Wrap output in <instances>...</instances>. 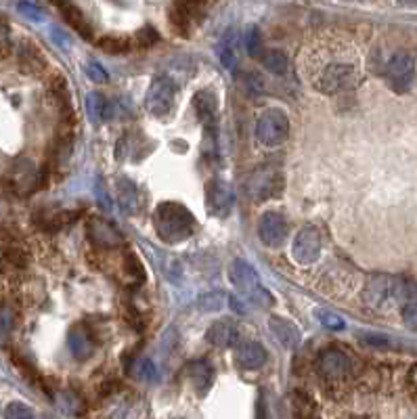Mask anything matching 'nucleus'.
<instances>
[{
    "label": "nucleus",
    "instance_id": "16",
    "mask_svg": "<svg viewBox=\"0 0 417 419\" xmlns=\"http://www.w3.org/2000/svg\"><path fill=\"white\" fill-rule=\"evenodd\" d=\"M235 360L243 369H260L266 363V350L258 342H241L235 348Z\"/></svg>",
    "mask_w": 417,
    "mask_h": 419
},
{
    "label": "nucleus",
    "instance_id": "18",
    "mask_svg": "<svg viewBox=\"0 0 417 419\" xmlns=\"http://www.w3.org/2000/svg\"><path fill=\"white\" fill-rule=\"evenodd\" d=\"M185 375H187L189 384L199 394H204L208 388L212 386V382H214V369L206 360H193V363H189L187 369H185Z\"/></svg>",
    "mask_w": 417,
    "mask_h": 419
},
{
    "label": "nucleus",
    "instance_id": "27",
    "mask_svg": "<svg viewBox=\"0 0 417 419\" xmlns=\"http://www.w3.org/2000/svg\"><path fill=\"white\" fill-rule=\"evenodd\" d=\"M225 302H226V296L223 293V291L204 293V296L197 300L199 311H204V313H216V311H221V308L225 306Z\"/></svg>",
    "mask_w": 417,
    "mask_h": 419
},
{
    "label": "nucleus",
    "instance_id": "2",
    "mask_svg": "<svg viewBox=\"0 0 417 419\" xmlns=\"http://www.w3.org/2000/svg\"><path fill=\"white\" fill-rule=\"evenodd\" d=\"M363 76L361 69L351 64H331L327 65L315 80V86L325 95H336V93H346L353 91L361 84Z\"/></svg>",
    "mask_w": 417,
    "mask_h": 419
},
{
    "label": "nucleus",
    "instance_id": "34",
    "mask_svg": "<svg viewBox=\"0 0 417 419\" xmlns=\"http://www.w3.org/2000/svg\"><path fill=\"white\" fill-rule=\"evenodd\" d=\"M86 76L91 80H95V82H107L109 80V74L105 71V67L101 64H96V61H91V64L86 65Z\"/></svg>",
    "mask_w": 417,
    "mask_h": 419
},
{
    "label": "nucleus",
    "instance_id": "13",
    "mask_svg": "<svg viewBox=\"0 0 417 419\" xmlns=\"http://www.w3.org/2000/svg\"><path fill=\"white\" fill-rule=\"evenodd\" d=\"M228 277H231L233 286L239 291L252 293V291L260 288V277H258L256 268L252 264H248L246 260H235L231 264Z\"/></svg>",
    "mask_w": 417,
    "mask_h": 419
},
{
    "label": "nucleus",
    "instance_id": "7",
    "mask_svg": "<svg viewBox=\"0 0 417 419\" xmlns=\"http://www.w3.org/2000/svg\"><path fill=\"white\" fill-rule=\"evenodd\" d=\"M288 223L277 212H266L258 223V237L266 248H279L288 239Z\"/></svg>",
    "mask_w": 417,
    "mask_h": 419
},
{
    "label": "nucleus",
    "instance_id": "30",
    "mask_svg": "<svg viewBox=\"0 0 417 419\" xmlns=\"http://www.w3.org/2000/svg\"><path fill=\"white\" fill-rule=\"evenodd\" d=\"M136 378H141L143 382H158V367L151 360H139L136 365Z\"/></svg>",
    "mask_w": 417,
    "mask_h": 419
},
{
    "label": "nucleus",
    "instance_id": "11",
    "mask_svg": "<svg viewBox=\"0 0 417 419\" xmlns=\"http://www.w3.org/2000/svg\"><path fill=\"white\" fill-rule=\"evenodd\" d=\"M86 233L99 248H118L122 243V233L105 218H91L86 225Z\"/></svg>",
    "mask_w": 417,
    "mask_h": 419
},
{
    "label": "nucleus",
    "instance_id": "14",
    "mask_svg": "<svg viewBox=\"0 0 417 419\" xmlns=\"http://www.w3.org/2000/svg\"><path fill=\"white\" fill-rule=\"evenodd\" d=\"M216 51H218L221 64L225 65L226 69H235L237 64H239V55H241V38H239V32L235 28H228L223 34Z\"/></svg>",
    "mask_w": 417,
    "mask_h": 419
},
{
    "label": "nucleus",
    "instance_id": "28",
    "mask_svg": "<svg viewBox=\"0 0 417 419\" xmlns=\"http://www.w3.org/2000/svg\"><path fill=\"white\" fill-rule=\"evenodd\" d=\"M394 300L401 302V304L417 300V283H413V281H396L394 283Z\"/></svg>",
    "mask_w": 417,
    "mask_h": 419
},
{
    "label": "nucleus",
    "instance_id": "8",
    "mask_svg": "<svg viewBox=\"0 0 417 419\" xmlns=\"http://www.w3.org/2000/svg\"><path fill=\"white\" fill-rule=\"evenodd\" d=\"M319 371L325 380L340 382L353 371V363L340 350H327V353H323L321 360H319Z\"/></svg>",
    "mask_w": 417,
    "mask_h": 419
},
{
    "label": "nucleus",
    "instance_id": "26",
    "mask_svg": "<svg viewBox=\"0 0 417 419\" xmlns=\"http://www.w3.org/2000/svg\"><path fill=\"white\" fill-rule=\"evenodd\" d=\"M99 46L103 51L111 53V55H122V53H129L134 44L126 38H120V36H105V38L99 40Z\"/></svg>",
    "mask_w": 417,
    "mask_h": 419
},
{
    "label": "nucleus",
    "instance_id": "32",
    "mask_svg": "<svg viewBox=\"0 0 417 419\" xmlns=\"http://www.w3.org/2000/svg\"><path fill=\"white\" fill-rule=\"evenodd\" d=\"M154 42H158V34H156V30H151V28L141 30V32L136 34V38H134V46L136 49H147Z\"/></svg>",
    "mask_w": 417,
    "mask_h": 419
},
{
    "label": "nucleus",
    "instance_id": "12",
    "mask_svg": "<svg viewBox=\"0 0 417 419\" xmlns=\"http://www.w3.org/2000/svg\"><path fill=\"white\" fill-rule=\"evenodd\" d=\"M206 199H208V210L214 216H226L231 206H233V191H231V187L226 185L225 181L216 178V181H212L208 185Z\"/></svg>",
    "mask_w": 417,
    "mask_h": 419
},
{
    "label": "nucleus",
    "instance_id": "10",
    "mask_svg": "<svg viewBox=\"0 0 417 419\" xmlns=\"http://www.w3.org/2000/svg\"><path fill=\"white\" fill-rule=\"evenodd\" d=\"M394 283L396 279L386 277V275H373L365 290H363V300L369 306H382L388 300H394Z\"/></svg>",
    "mask_w": 417,
    "mask_h": 419
},
{
    "label": "nucleus",
    "instance_id": "1",
    "mask_svg": "<svg viewBox=\"0 0 417 419\" xmlns=\"http://www.w3.org/2000/svg\"><path fill=\"white\" fill-rule=\"evenodd\" d=\"M154 226L164 241L168 243H179L189 239L195 231V216L191 212L176 203V201H164L156 208L154 214Z\"/></svg>",
    "mask_w": 417,
    "mask_h": 419
},
{
    "label": "nucleus",
    "instance_id": "4",
    "mask_svg": "<svg viewBox=\"0 0 417 419\" xmlns=\"http://www.w3.org/2000/svg\"><path fill=\"white\" fill-rule=\"evenodd\" d=\"M323 250V233L321 228L315 225L302 226L293 239L291 246V256L298 264H313L315 260H319Z\"/></svg>",
    "mask_w": 417,
    "mask_h": 419
},
{
    "label": "nucleus",
    "instance_id": "31",
    "mask_svg": "<svg viewBox=\"0 0 417 419\" xmlns=\"http://www.w3.org/2000/svg\"><path fill=\"white\" fill-rule=\"evenodd\" d=\"M315 315H317L319 323L325 325L327 329H333V331L344 329V319H342L340 315H333V313H329V311H317Z\"/></svg>",
    "mask_w": 417,
    "mask_h": 419
},
{
    "label": "nucleus",
    "instance_id": "9",
    "mask_svg": "<svg viewBox=\"0 0 417 419\" xmlns=\"http://www.w3.org/2000/svg\"><path fill=\"white\" fill-rule=\"evenodd\" d=\"M246 191L254 199H268V197H273V195L281 191V176L277 172H271V170L256 172L246 183Z\"/></svg>",
    "mask_w": 417,
    "mask_h": 419
},
{
    "label": "nucleus",
    "instance_id": "25",
    "mask_svg": "<svg viewBox=\"0 0 417 419\" xmlns=\"http://www.w3.org/2000/svg\"><path fill=\"white\" fill-rule=\"evenodd\" d=\"M86 109H89V116H91V120L95 124L105 122L109 118V103H107V99L103 97V95H99V93H91L86 97Z\"/></svg>",
    "mask_w": 417,
    "mask_h": 419
},
{
    "label": "nucleus",
    "instance_id": "24",
    "mask_svg": "<svg viewBox=\"0 0 417 419\" xmlns=\"http://www.w3.org/2000/svg\"><path fill=\"white\" fill-rule=\"evenodd\" d=\"M260 59H262V65H264L271 74H275V76H288L289 69H291L289 59L281 53V51H266Z\"/></svg>",
    "mask_w": 417,
    "mask_h": 419
},
{
    "label": "nucleus",
    "instance_id": "23",
    "mask_svg": "<svg viewBox=\"0 0 417 419\" xmlns=\"http://www.w3.org/2000/svg\"><path fill=\"white\" fill-rule=\"evenodd\" d=\"M193 105H195L197 118L204 124H210L214 120V116H216V97L210 91H199L195 95V99H193Z\"/></svg>",
    "mask_w": 417,
    "mask_h": 419
},
{
    "label": "nucleus",
    "instance_id": "38",
    "mask_svg": "<svg viewBox=\"0 0 417 419\" xmlns=\"http://www.w3.org/2000/svg\"><path fill=\"white\" fill-rule=\"evenodd\" d=\"M401 4H407V6H417V0H398Z\"/></svg>",
    "mask_w": 417,
    "mask_h": 419
},
{
    "label": "nucleus",
    "instance_id": "20",
    "mask_svg": "<svg viewBox=\"0 0 417 419\" xmlns=\"http://www.w3.org/2000/svg\"><path fill=\"white\" fill-rule=\"evenodd\" d=\"M268 329H271V333H273L286 348H296V346L300 344V331H298V327L291 321H288V319L271 317Z\"/></svg>",
    "mask_w": 417,
    "mask_h": 419
},
{
    "label": "nucleus",
    "instance_id": "33",
    "mask_svg": "<svg viewBox=\"0 0 417 419\" xmlns=\"http://www.w3.org/2000/svg\"><path fill=\"white\" fill-rule=\"evenodd\" d=\"M6 418H34V411L28 407V405H24V403H11L9 405V409H6V413H4Z\"/></svg>",
    "mask_w": 417,
    "mask_h": 419
},
{
    "label": "nucleus",
    "instance_id": "35",
    "mask_svg": "<svg viewBox=\"0 0 417 419\" xmlns=\"http://www.w3.org/2000/svg\"><path fill=\"white\" fill-rule=\"evenodd\" d=\"M403 319L409 327L417 329V300H411L407 304H403Z\"/></svg>",
    "mask_w": 417,
    "mask_h": 419
},
{
    "label": "nucleus",
    "instance_id": "36",
    "mask_svg": "<svg viewBox=\"0 0 417 419\" xmlns=\"http://www.w3.org/2000/svg\"><path fill=\"white\" fill-rule=\"evenodd\" d=\"M19 11H21L24 15H28L34 21H40V19L44 17L42 9H38L36 4H30V2H21V4H19Z\"/></svg>",
    "mask_w": 417,
    "mask_h": 419
},
{
    "label": "nucleus",
    "instance_id": "37",
    "mask_svg": "<svg viewBox=\"0 0 417 419\" xmlns=\"http://www.w3.org/2000/svg\"><path fill=\"white\" fill-rule=\"evenodd\" d=\"M9 44H11V40H9V28L4 24H0V55H4L9 51Z\"/></svg>",
    "mask_w": 417,
    "mask_h": 419
},
{
    "label": "nucleus",
    "instance_id": "15",
    "mask_svg": "<svg viewBox=\"0 0 417 419\" xmlns=\"http://www.w3.org/2000/svg\"><path fill=\"white\" fill-rule=\"evenodd\" d=\"M413 74H416V61L413 57L405 53L394 55L388 64V76L394 86H409V82L413 80Z\"/></svg>",
    "mask_w": 417,
    "mask_h": 419
},
{
    "label": "nucleus",
    "instance_id": "21",
    "mask_svg": "<svg viewBox=\"0 0 417 419\" xmlns=\"http://www.w3.org/2000/svg\"><path fill=\"white\" fill-rule=\"evenodd\" d=\"M57 6H59V11H61V15H64V19L76 30L78 34H82L84 38H93V30H91V26H89V21H86V17H84V13L78 9V6H74L69 0H57L55 2Z\"/></svg>",
    "mask_w": 417,
    "mask_h": 419
},
{
    "label": "nucleus",
    "instance_id": "22",
    "mask_svg": "<svg viewBox=\"0 0 417 419\" xmlns=\"http://www.w3.org/2000/svg\"><path fill=\"white\" fill-rule=\"evenodd\" d=\"M67 344H69L71 355L76 356L78 360H86V358H91L93 353H95V344H93L91 335H89L82 327H74V329L69 331Z\"/></svg>",
    "mask_w": 417,
    "mask_h": 419
},
{
    "label": "nucleus",
    "instance_id": "3",
    "mask_svg": "<svg viewBox=\"0 0 417 419\" xmlns=\"http://www.w3.org/2000/svg\"><path fill=\"white\" fill-rule=\"evenodd\" d=\"M258 141L266 147H277L289 136V120L281 109H268L262 113L256 126Z\"/></svg>",
    "mask_w": 417,
    "mask_h": 419
},
{
    "label": "nucleus",
    "instance_id": "17",
    "mask_svg": "<svg viewBox=\"0 0 417 419\" xmlns=\"http://www.w3.org/2000/svg\"><path fill=\"white\" fill-rule=\"evenodd\" d=\"M206 340L216 348H228V346L237 344L239 331L231 321H216L206 331Z\"/></svg>",
    "mask_w": 417,
    "mask_h": 419
},
{
    "label": "nucleus",
    "instance_id": "29",
    "mask_svg": "<svg viewBox=\"0 0 417 419\" xmlns=\"http://www.w3.org/2000/svg\"><path fill=\"white\" fill-rule=\"evenodd\" d=\"M246 46H248V53L252 57H262L264 53V44H262V34L258 28H248L246 34Z\"/></svg>",
    "mask_w": 417,
    "mask_h": 419
},
{
    "label": "nucleus",
    "instance_id": "5",
    "mask_svg": "<svg viewBox=\"0 0 417 419\" xmlns=\"http://www.w3.org/2000/svg\"><path fill=\"white\" fill-rule=\"evenodd\" d=\"M174 99H176V86L170 78L166 76H158L151 86L147 89L145 95V107L151 116H166L170 113V109L174 107Z\"/></svg>",
    "mask_w": 417,
    "mask_h": 419
},
{
    "label": "nucleus",
    "instance_id": "6",
    "mask_svg": "<svg viewBox=\"0 0 417 419\" xmlns=\"http://www.w3.org/2000/svg\"><path fill=\"white\" fill-rule=\"evenodd\" d=\"M208 4H210V0H176L174 6L170 9L172 28L183 36H189L193 21H197L201 17V13H206Z\"/></svg>",
    "mask_w": 417,
    "mask_h": 419
},
{
    "label": "nucleus",
    "instance_id": "19",
    "mask_svg": "<svg viewBox=\"0 0 417 419\" xmlns=\"http://www.w3.org/2000/svg\"><path fill=\"white\" fill-rule=\"evenodd\" d=\"M118 199L124 212L136 214L143 208V195L139 191L136 183H132L130 178H120L118 181Z\"/></svg>",
    "mask_w": 417,
    "mask_h": 419
}]
</instances>
